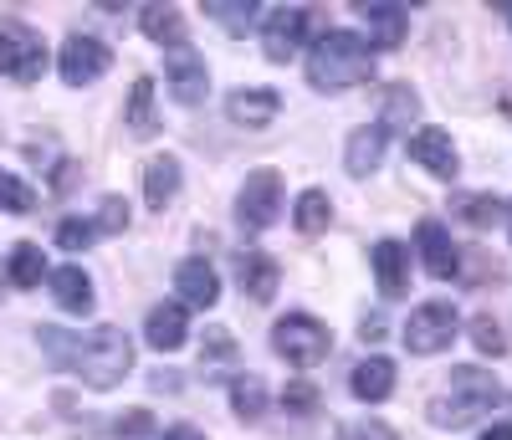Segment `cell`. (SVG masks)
<instances>
[{
    "label": "cell",
    "instance_id": "6da1fadb",
    "mask_svg": "<svg viewBox=\"0 0 512 440\" xmlns=\"http://www.w3.org/2000/svg\"><path fill=\"white\" fill-rule=\"evenodd\" d=\"M36 333H41V348L52 354V364L72 369L93 389H113L128 369H134V338L123 328H93L88 338L62 333V328H36Z\"/></svg>",
    "mask_w": 512,
    "mask_h": 440
},
{
    "label": "cell",
    "instance_id": "7a4b0ae2",
    "mask_svg": "<svg viewBox=\"0 0 512 440\" xmlns=\"http://www.w3.org/2000/svg\"><path fill=\"white\" fill-rule=\"evenodd\" d=\"M369 72H374L369 41L354 36V31H323L308 52V82L318 93H344V87L364 82Z\"/></svg>",
    "mask_w": 512,
    "mask_h": 440
},
{
    "label": "cell",
    "instance_id": "3957f363",
    "mask_svg": "<svg viewBox=\"0 0 512 440\" xmlns=\"http://www.w3.org/2000/svg\"><path fill=\"white\" fill-rule=\"evenodd\" d=\"M497 400H502L497 374H482L472 364H461V369H451V389L431 400V425L461 430V425H472L477 415H492Z\"/></svg>",
    "mask_w": 512,
    "mask_h": 440
},
{
    "label": "cell",
    "instance_id": "277c9868",
    "mask_svg": "<svg viewBox=\"0 0 512 440\" xmlns=\"http://www.w3.org/2000/svg\"><path fill=\"white\" fill-rule=\"evenodd\" d=\"M41 72H47V41H41L26 21L0 16V77L41 82Z\"/></svg>",
    "mask_w": 512,
    "mask_h": 440
},
{
    "label": "cell",
    "instance_id": "5b68a950",
    "mask_svg": "<svg viewBox=\"0 0 512 440\" xmlns=\"http://www.w3.org/2000/svg\"><path fill=\"white\" fill-rule=\"evenodd\" d=\"M272 348H277V359H287L292 369H313L328 359V348H333V333L308 318V313H287L277 328H272Z\"/></svg>",
    "mask_w": 512,
    "mask_h": 440
},
{
    "label": "cell",
    "instance_id": "8992f818",
    "mask_svg": "<svg viewBox=\"0 0 512 440\" xmlns=\"http://www.w3.org/2000/svg\"><path fill=\"white\" fill-rule=\"evenodd\" d=\"M456 328L461 323H456V307L451 302H425V307H415V313H410V323L400 328V338H405L410 354L431 359V354H441V348H451Z\"/></svg>",
    "mask_w": 512,
    "mask_h": 440
},
{
    "label": "cell",
    "instance_id": "52a82bcc",
    "mask_svg": "<svg viewBox=\"0 0 512 440\" xmlns=\"http://www.w3.org/2000/svg\"><path fill=\"white\" fill-rule=\"evenodd\" d=\"M277 215H282V174L277 169L246 174V185L236 195V220L246 231H267V226H277Z\"/></svg>",
    "mask_w": 512,
    "mask_h": 440
},
{
    "label": "cell",
    "instance_id": "ba28073f",
    "mask_svg": "<svg viewBox=\"0 0 512 440\" xmlns=\"http://www.w3.org/2000/svg\"><path fill=\"white\" fill-rule=\"evenodd\" d=\"M108 62H113V52L103 47L98 36H82V31H72V36L62 41L57 72H62V82H67V87H88V82H98V77L108 72Z\"/></svg>",
    "mask_w": 512,
    "mask_h": 440
},
{
    "label": "cell",
    "instance_id": "9c48e42d",
    "mask_svg": "<svg viewBox=\"0 0 512 440\" xmlns=\"http://www.w3.org/2000/svg\"><path fill=\"white\" fill-rule=\"evenodd\" d=\"M164 77H169V93H175L185 108H195V103H205V93H210V72H205V57L190 47H169L164 52Z\"/></svg>",
    "mask_w": 512,
    "mask_h": 440
},
{
    "label": "cell",
    "instance_id": "30bf717a",
    "mask_svg": "<svg viewBox=\"0 0 512 440\" xmlns=\"http://www.w3.org/2000/svg\"><path fill=\"white\" fill-rule=\"evenodd\" d=\"M303 36H308V11L277 6L262 21V52H267V62H292L297 52H303Z\"/></svg>",
    "mask_w": 512,
    "mask_h": 440
},
{
    "label": "cell",
    "instance_id": "8fae6325",
    "mask_svg": "<svg viewBox=\"0 0 512 440\" xmlns=\"http://www.w3.org/2000/svg\"><path fill=\"white\" fill-rule=\"evenodd\" d=\"M144 338H149V348H159V354H175V348H185V338H190L185 302H154L149 318H144Z\"/></svg>",
    "mask_w": 512,
    "mask_h": 440
},
{
    "label": "cell",
    "instance_id": "7c38bea8",
    "mask_svg": "<svg viewBox=\"0 0 512 440\" xmlns=\"http://www.w3.org/2000/svg\"><path fill=\"white\" fill-rule=\"evenodd\" d=\"M359 16L369 26V47H384V52H395L410 31V16L395 0H359Z\"/></svg>",
    "mask_w": 512,
    "mask_h": 440
},
{
    "label": "cell",
    "instance_id": "4fadbf2b",
    "mask_svg": "<svg viewBox=\"0 0 512 440\" xmlns=\"http://www.w3.org/2000/svg\"><path fill=\"white\" fill-rule=\"evenodd\" d=\"M236 282H241V292L251 302H272L277 297V282H282V267H277L267 251L246 246V251H236Z\"/></svg>",
    "mask_w": 512,
    "mask_h": 440
},
{
    "label": "cell",
    "instance_id": "5bb4252c",
    "mask_svg": "<svg viewBox=\"0 0 512 440\" xmlns=\"http://www.w3.org/2000/svg\"><path fill=\"white\" fill-rule=\"evenodd\" d=\"M410 159H415L420 169H431L436 180H451L456 164H461L446 128H415V134H410Z\"/></svg>",
    "mask_w": 512,
    "mask_h": 440
},
{
    "label": "cell",
    "instance_id": "9a60e30c",
    "mask_svg": "<svg viewBox=\"0 0 512 440\" xmlns=\"http://www.w3.org/2000/svg\"><path fill=\"white\" fill-rule=\"evenodd\" d=\"M175 292H180L185 307H216L221 277H216V267H210L205 256H190V261H180V267H175Z\"/></svg>",
    "mask_w": 512,
    "mask_h": 440
},
{
    "label": "cell",
    "instance_id": "2e32d148",
    "mask_svg": "<svg viewBox=\"0 0 512 440\" xmlns=\"http://www.w3.org/2000/svg\"><path fill=\"white\" fill-rule=\"evenodd\" d=\"M415 241H420V261H425V272H431L436 282H451V277H456V267H461V256H456V246H451V236H446L441 220H420Z\"/></svg>",
    "mask_w": 512,
    "mask_h": 440
},
{
    "label": "cell",
    "instance_id": "e0dca14e",
    "mask_svg": "<svg viewBox=\"0 0 512 440\" xmlns=\"http://www.w3.org/2000/svg\"><path fill=\"white\" fill-rule=\"evenodd\" d=\"M277 113H282V98L272 93V87H241V93L226 98V118L236 128H267Z\"/></svg>",
    "mask_w": 512,
    "mask_h": 440
},
{
    "label": "cell",
    "instance_id": "ac0fdd59",
    "mask_svg": "<svg viewBox=\"0 0 512 440\" xmlns=\"http://www.w3.org/2000/svg\"><path fill=\"white\" fill-rule=\"evenodd\" d=\"M52 297H57V307L62 313H72V318H88L93 313V277L82 272V267H57L52 272Z\"/></svg>",
    "mask_w": 512,
    "mask_h": 440
},
{
    "label": "cell",
    "instance_id": "d6986e66",
    "mask_svg": "<svg viewBox=\"0 0 512 440\" xmlns=\"http://www.w3.org/2000/svg\"><path fill=\"white\" fill-rule=\"evenodd\" d=\"M369 256H374L379 292H384V297H405V287H410V251H405L400 241H379Z\"/></svg>",
    "mask_w": 512,
    "mask_h": 440
},
{
    "label": "cell",
    "instance_id": "ffe728a7",
    "mask_svg": "<svg viewBox=\"0 0 512 440\" xmlns=\"http://www.w3.org/2000/svg\"><path fill=\"white\" fill-rule=\"evenodd\" d=\"M384 144H390V134H384L379 123H364V128H354V134H349V149H344V164H349V174H354V180H364V174H374V169H379V159H384Z\"/></svg>",
    "mask_w": 512,
    "mask_h": 440
},
{
    "label": "cell",
    "instance_id": "44dd1931",
    "mask_svg": "<svg viewBox=\"0 0 512 440\" xmlns=\"http://www.w3.org/2000/svg\"><path fill=\"white\" fill-rule=\"evenodd\" d=\"M175 195H180V159H169V154L149 159L144 164V200H149V210H164Z\"/></svg>",
    "mask_w": 512,
    "mask_h": 440
},
{
    "label": "cell",
    "instance_id": "7402d4cb",
    "mask_svg": "<svg viewBox=\"0 0 512 440\" xmlns=\"http://www.w3.org/2000/svg\"><path fill=\"white\" fill-rule=\"evenodd\" d=\"M349 389L359 394L364 405H379V400H390V394H395V364H390V359H364V364L354 369Z\"/></svg>",
    "mask_w": 512,
    "mask_h": 440
},
{
    "label": "cell",
    "instance_id": "603a6c76",
    "mask_svg": "<svg viewBox=\"0 0 512 440\" xmlns=\"http://www.w3.org/2000/svg\"><path fill=\"white\" fill-rule=\"evenodd\" d=\"M123 123L134 128V139H154L159 134V113H154V77H139L134 93H128Z\"/></svg>",
    "mask_w": 512,
    "mask_h": 440
},
{
    "label": "cell",
    "instance_id": "cb8c5ba5",
    "mask_svg": "<svg viewBox=\"0 0 512 440\" xmlns=\"http://www.w3.org/2000/svg\"><path fill=\"white\" fill-rule=\"evenodd\" d=\"M139 26H144L149 41H159V47H185V16L175 6H144Z\"/></svg>",
    "mask_w": 512,
    "mask_h": 440
},
{
    "label": "cell",
    "instance_id": "d4e9b609",
    "mask_svg": "<svg viewBox=\"0 0 512 440\" xmlns=\"http://www.w3.org/2000/svg\"><path fill=\"white\" fill-rule=\"evenodd\" d=\"M328 220H333V200H328L323 190H303V195H297V205H292V226L303 231V236L328 231Z\"/></svg>",
    "mask_w": 512,
    "mask_h": 440
},
{
    "label": "cell",
    "instance_id": "484cf974",
    "mask_svg": "<svg viewBox=\"0 0 512 440\" xmlns=\"http://www.w3.org/2000/svg\"><path fill=\"white\" fill-rule=\"evenodd\" d=\"M420 118V98L410 93L405 82H395V87H384V118H379V128L390 134V128H410Z\"/></svg>",
    "mask_w": 512,
    "mask_h": 440
},
{
    "label": "cell",
    "instance_id": "4316f807",
    "mask_svg": "<svg viewBox=\"0 0 512 440\" xmlns=\"http://www.w3.org/2000/svg\"><path fill=\"white\" fill-rule=\"evenodd\" d=\"M231 410H236L241 420H262V410H267V384L256 379V374H236V379H231Z\"/></svg>",
    "mask_w": 512,
    "mask_h": 440
},
{
    "label": "cell",
    "instance_id": "83f0119b",
    "mask_svg": "<svg viewBox=\"0 0 512 440\" xmlns=\"http://www.w3.org/2000/svg\"><path fill=\"white\" fill-rule=\"evenodd\" d=\"M210 21H221L231 36H246L251 26H256V16H262V11H256V0H210Z\"/></svg>",
    "mask_w": 512,
    "mask_h": 440
},
{
    "label": "cell",
    "instance_id": "f1b7e54d",
    "mask_svg": "<svg viewBox=\"0 0 512 440\" xmlns=\"http://www.w3.org/2000/svg\"><path fill=\"white\" fill-rule=\"evenodd\" d=\"M456 215H461L472 231H487V226H497V220L507 215V205H502L497 195H461V200H456Z\"/></svg>",
    "mask_w": 512,
    "mask_h": 440
},
{
    "label": "cell",
    "instance_id": "f546056e",
    "mask_svg": "<svg viewBox=\"0 0 512 440\" xmlns=\"http://www.w3.org/2000/svg\"><path fill=\"white\" fill-rule=\"evenodd\" d=\"M41 272H47V256H41V246L21 241V246L11 251V267H6V277H11L16 287H36V282H41Z\"/></svg>",
    "mask_w": 512,
    "mask_h": 440
},
{
    "label": "cell",
    "instance_id": "4dcf8cb0",
    "mask_svg": "<svg viewBox=\"0 0 512 440\" xmlns=\"http://www.w3.org/2000/svg\"><path fill=\"white\" fill-rule=\"evenodd\" d=\"M31 205H36V190H31L26 180H16V174L0 169V210H11V215H31Z\"/></svg>",
    "mask_w": 512,
    "mask_h": 440
},
{
    "label": "cell",
    "instance_id": "1f68e13d",
    "mask_svg": "<svg viewBox=\"0 0 512 440\" xmlns=\"http://www.w3.org/2000/svg\"><path fill=\"white\" fill-rule=\"evenodd\" d=\"M318 400H323V394H318L313 379H287V389H282V410L287 415H313Z\"/></svg>",
    "mask_w": 512,
    "mask_h": 440
},
{
    "label": "cell",
    "instance_id": "d6a6232c",
    "mask_svg": "<svg viewBox=\"0 0 512 440\" xmlns=\"http://www.w3.org/2000/svg\"><path fill=\"white\" fill-rule=\"evenodd\" d=\"M93 226H98V236L128 231V200H123V195H103V205H98V215H93Z\"/></svg>",
    "mask_w": 512,
    "mask_h": 440
},
{
    "label": "cell",
    "instance_id": "836d02e7",
    "mask_svg": "<svg viewBox=\"0 0 512 440\" xmlns=\"http://www.w3.org/2000/svg\"><path fill=\"white\" fill-rule=\"evenodd\" d=\"M231 359H236V338L226 328H210L205 348H200V369H216V364H231Z\"/></svg>",
    "mask_w": 512,
    "mask_h": 440
},
{
    "label": "cell",
    "instance_id": "e575fe53",
    "mask_svg": "<svg viewBox=\"0 0 512 440\" xmlns=\"http://www.w3.org/2000/svg\"><path fill=\"white\" fill-rule=\"evenodd\" d=\"M113 440H154V415L149 410H123L113 425Z\"/></svg>",
    "mask_w": 512,
    "mask_h": 440
},
{
    "label": "cell",
    "instance_id": "d590c367",
    "mask_svg": "<svg viewBox=\"0 0 512 440\" xmlns=\"http://www.w3.org/2000/svg\"><path fill=\"white\" fill-rule=\"evenodd\" d=\"M93 236H98L93 220H62V226H57V246H62V251H88Z\"/></svg>",
    "mask_w": 512,
    "mask_h": 440
},
{
    "label": "cell",
    "instance_id": "8d00e7d4",
    "mask_svg": "<svg viewBox=\"0 0 512 440\" xmlns=\"http://www.w3.org/2000/svg\"><path fill=\"white\" fill-rule=\"evenodd\" d=\"M472 343L482 348V354H492V359H497V354H507V338H502V323H497V318H487V313H482V318L472 323Z\"/></svg>",
    "mask_w": 512,
    "mask_h": 440
},
{
    "label": "cell",
    "instance_id": "74e56055",
    "mask_svg": "<svg viewBox=\"0 0 512 440\" xmlns=\"http://www.w3.org/2000/svg\"><path fill=\"white\" fill-rule=\"evenodd\" d=\"M344 440H400L390 425H384V420H359V425H349V435Z\"/></svg>",
    "mask_w": 512,
    "mask_h": 440
},
{
    "label": "cell",
    "instance_id": "f35d334b",
    "mask_svg": "<svg viewBox=\"0 0 512 440\" xmlns=\"http://www.w3.org/2000/svg\"><path fill=\"white\" fill-rule=\"evenodd\" d=\"M159 440H205V435H200L195 425H175V430H164Z\"/></svg>",
    "mask_w": 512,
    "mask_h": 440
},
{
    "label": "cell",
    "instance_id": "ab89813d",
    "mask_svg": "<svg viewBox=\"0 0 512 440\" xmlns=\"http://www.w3.org/2000/svg\"><path fill=\"white\" fill-rule=\"evenodd\" d=\"M374 338H384V323L379 318H364V343H374Z\"/></svg>",
    "mask_w": 512,
    "mask_h": 440
},
{
    "label": "cell",
    "instance_id": "60d3db41",
    "mask_svg": "<svg viewBox=\"0 0 512 440\" xmlns=\"http://www.w3.org/2000/svg\"><path fill=\"white\" fill-rule=\"evenodd\" d=\"M482 440H512V425H487Z\"/></svg>",
    "mask_w": 512,
    "mask_h": 440
},
{
    "label": "cell",
    "instance_id": "b9f144b4",
    "mask_svg": "<svg viewBox=\"0 0 512 440\" xmlns=\"http://www.w3.org/2000/svg\"><path fill=\"white\" fill-rule=\"evenodd\" d=\"M507 231H512V205H507Z\"/></svg>",
    "mask_w": 512,
    "mask_h": 440
},
{
    "label": "cell",
    "instance_id": "7bdbcfd3",
    "mask_svg": "<svg viewBox=\"0 0 512 440\" xmlns=\"http://www.w3.org/2000/svg\"><path fill=\"white\" fill-rule=\"evenodd\" d=\"M507 21H512V6H507Z\"/></svg>",
    "mask_w": 512,
    "mask_h": 440
}]
</instances>
